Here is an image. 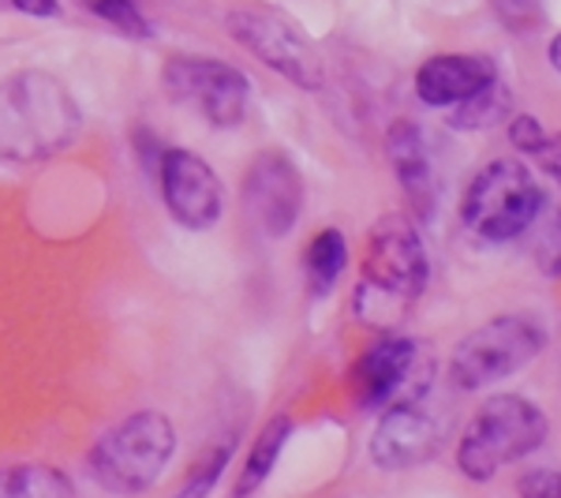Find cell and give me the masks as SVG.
<instances>
[{
	"label": "cell",
	"mask_w": 561,
	"mask_h": 498,
	"mask_svg": "<svg viewBox=\"0 0 561 498\" xmlns=\"http://www.w3.org/2000/svg\"><path fill=\"white\" fill-rule=\"evenodd\" d=\"M348 262V244L337 229H322L319 237L307 244V285H311L314 296H325L333 285H337L341 270Z\"/></svg>",
	"instance_id": "obj_16"
},
{
	"label": "cell",
	"mask_w": 561,
	"mask_h": 498,
	"mask_svg": "<svg viewBox=\"0 0 561 498\" xmlns=\"http://www.w3.org/2000/svg\"><path fill=\"white\" fill-rule=\"evenodd\" d=\"M431 274L427 251L404 214H386L375 222L364 251V278L356 288V315L364 322H393L409 312Z\"/></svg>",
	"instance_id": "obj_1"
},
{
	"label": "cell",
	"mask_w": 561,
	"mask_h": 498,
	"mask_svg": "<svg viewBox=\"0 0 561 498\" xmlns=\"http://www.w3.org/2000/svg\"><path fill=\"white\" fill-rule=\"evenodd\" d=\"M8 498H71L76 484L53 465H15L4 479Z\"/></svg>",
	"instance_id": "obj_18"
},
{
	"label": "cell",
	"mask_w": 561,
	"mask_h": 498,
	"mask_svg": "<svg viewBox=\"0 0 561 498\" xmlns=\"http://www.w3.org/2000/svg\"><path fill=\"white\" fill-rule=\"evenodd\" d=\"M542 211V188L528 173L524 161L494 158L486 161L468 184V195L460 203V217L476 237L502 244L531 229V222Z\"/></svg>",
	"instance_id": "obj_5"
},
{
	"label": "cell",
	"mask_w": 561,
	"mask_h": 498,
	"mask_svg": "<svg viewBox=\"0 0 561 498\" xmlns=\"http://www.w3.org/2000/svg\"><path fill=\"white\" fill-rule=\"evenodd\" d=\"M304 211V180L293 158L280 150H262L243 177V214L262 237L280 240L293 233Z\"/></svg>",
	"instance_id": "obj_10"
},
{
	"label": "cell",
	"mask_w": 561,
	"mask_h": 498,
	"mask_svg": "<svg viewBox=\"0 0 561 498\" xmlns=\"http://www.w3.org/2000/svg\"><path fill=\"white\" fill-rule=\"evenodd\" d=\"M550 423L536 401L517 394H497L483 401V409L465 428V439L457 446V465L468 479H491L513 461L536 454L547 439Z\"/></svg>",
	"instance_id": "obj_2"
},
{
	"label": "cell",
	"mask_w": 561,
	"mask_h": 498,
	"mask_svg": "<svg viewBox=\"0 0 561 498\" xmlns=\"http://www.w3.org/2000/svg\"><path fill=\"white\" fill-rule=\"evenodd\" d=\"M539 166H542V173H547L554 184H561V132L558 135H550L547 139V147H542L539 154Z\"/></svg>",
	"instance_id": "obj_25"
},
{
	"label": "cell",
	"mask_w": 561,
	"mask_h": 498,
	"mask_svg": "<svg viewBox=\"0 0 561 498\" xmlns=\"http://www.w3.org/2000/svg\"><path fill=\"white\" fill-rule=\"evenodd\" d=\"M510 87L502 83V79H491L479 94H472L468 102L454 105V113H449V124L454 128H465V132H476V128H494V124H502L505 116H510Z\"/></svg>",
	"instance_id": "obj_17"
},
{
	"label": "cell",
	"mask_w": 561,
	"mask_h": 498,
	"mask_svg": "<svg viewBox=\"0 0 561 498\" xmlns=\"http://www.w3.org/2000/svg\"><path fill=\"white\" fill-rule=\"evenodd\" d=\"M520 491L554 498V495H561V473H554V468H536V473L520 476Z\"/></svg>",
	"instance_id": "obj_24"
},
{
	"label": "cell",
	"mask_w": 561,
	"mask_h": 498,
	"mask_svg": "<svg viewBox=\"0 0 561 498\" xmlns=\"http://www.w3.org/2000/svg\"><path fill=\"white\" fill-rule=\"evenodd\" d=\"M415 364V341L412 338H378L352 367V394L356 405L367 412L382 405L409 383Z\"/></svg>",
	"instance_id": "obj_12"
},
{
	"label": "cell",
	"mask_w": 561,
	"mask_h": 498,
	"mask_svg": "<svg viewBox=\"0 0 561 498\" xmlns=\"http://www.w3.org/2000/svg\"><path fill=\"white\" fill-rule=\"evenodd\" d=\"M90 12L108 26H116V31H124L128 38H150V23L142 20V12L131 0H90Z\"/></svg>",
	"instance_id": "obj_19"
},
{
	"label": "cell",
	"mask_w": 561,
	"mask_h": 498,
	"mask_svg": "<svg viewBox=\"0 0 561 498\" xmlns=\"http://www.w3.org/2000/svg\"><path fill=\"white\" fill-rule=\"evenodd\" d=\"M547 57H550V65H554V68L561 71V34H554V42H550V53H547Z\"/></svg>",
	"instance_id": "obj_27"
},
{
	"label": "cell",
	"mask_w": 561,
	"mask_h": 498,
	"mask_svg": "<svg viewBox=\"0 0 561 498\" xmlns=\"http://www.w3.org/2000/svg\"><path fill=\"white\" fill-rule=\"evenodd\" d=\"M161 199H165L169 214L176 217L184 229H210L221 217L225 192L214 169L206 166L192 150H169L161 158Z\"/></svg>",
	"instance_id": "obj_11"
},
{
	"label": "cell",
	"mask_w": 561,
	"mask_h": 498,
	"mask_svg": "<svg viewBox=\"0 0 561 498\" xmlns=\"http://www.w3.org/2000/svg\"><path fill=\"white\" fill-rule=\"evenodd\" d=\"M510 139H513V147L524 154H539L547 147L550 135L542 132V124L531 113H520V116H513V124H510Z\"/></svg>",
	"instance_id": "obj_23"
},
{
	"label": "cell",
	"mask_w": 561,
	"mask_h": 498,
	"mask_svg": "<svg viewBox=\"0 0 561 498\" xmlns=\"http://www.w3.org/2000/svg\"><path fill=\"white\" fill-rule=\"evenodd\" d=\"M12 4L20 8L23 15H34V20H53V15H60L57 0H12Z\"/></svg>",
	"instance_id": "obj_26"
},
{
	"label": "cell",
	"mask_w": 561,
	"mask_h": 498,
	"mask_svg": "<svg viewBox=\"0 0 561 498\" xmlns=\"http://www.w3.org/2000/svg\"><path fill=\"white\" fill-rule=\"evenodd\" d=\"M536 262L547 278H561V211L554 214V222L547 225V233L536 244Z\"/></svg>",
	"instance_id": "obj_22"
},
{
	"label": "cell",
	"mask_w": 561,
	"mask_h": 498,
	"mask_svg": "<svg viewBox=\"0 0 561 498\" xmlns=\"http://www.w3.org/2000/svg\"><path fill=\"white\" fill-rule=\"evenodd\" d=\"M491 4L510 31H536L542 23V0H491Z\"/></svg>",
	"instance_id": "obj_20"
},
{
	"label": "cell",
	"mask_w": 561,
	"mask_h": 498,
	"mask_svg": "<svg viewBox=\"0 0 561 498\" xmlns=\"http://www.w3.org/2000/svg\"><path fill=\"white\" fill-rule=\"evenodd\" d=\"M225 26H229L232 42H240L251 57H259L262 65L270 71H277L280 79H288V83H296L304 90L322 87L325 71H322L319 49H314L285 15L251 8V12L225 15Z\"/></svg>",
	"instance_id": "obj_8"
},
{
	"label": "cell",
	"mask_w": 561,
	"mask_h": 498,
	"mask_svg": "<svg viewBox=\"0 0 561 498\" xmlns=\"http://www.w3.org/2000/svg\"><path fill=\"white\" fill-rule=\"evenodd\" d=\"M547 349V330L531 315H497L454 349L449 375L460 391H483L517 375Z\"/></svg>",
	"instance_id": "obj_6"
},
{
	"label": "cell",
	"mask_w": 561,
	"mask_h": 498,
	"mask_svg": "<svg viewBox=\"0 0 561 498\" xmlns=\"http://www.w3.org/2000/svg\"><path fill=\"white\" fill-rule=\"evenodd\" d=\"M232 450H237V442H225V446H217L210 457H206V465H198V473L187 479L184 484V495H206L214 487V479L217 473H221L225 465H229V457H232Z\"/></svg>",
	"instance_id": "obj_21"
},
{
	"label": "cell",
	"mask_w": 561,
	"mask_h": 498,
	"mask_svg": "<svg viewBox=\"0 0 561 498\" xmlns=\"http://www.w3.org/2000/svg\"><path fill=\"white\" fill-rule=\"evenodd\" d=\"M79 135V105L65 87L42 71H23L8 87L4 139L15 158H45Z\"/></svg>",
	"instance_id": "obj_4"
},
{
	"label": "cell",
	"mask_w": 561,
	"mask_h": 498,
	"mask_svg": "<svg viewBox=\"0 0 561 498\" xmlns=\"http://www.w3.org/2000/svg\"><path fill=\"white\" fill-rule=\"evenodd\" d=\"M389 161L397 169V180L404 184V192L412 195V203L420 206V214H431V199H434V169L427 158V143H423V132L415 128L412 121H397L389 128Z\"/></svg>",
	"instance_id": "obj_14"
},
{
	"label": "cell",
	"mask_w": 561,
	"mask_h": 498,
	"mask_svg": "<svg viewBox=\"0 0 561 498\" xmlns=\"http://www.w3.org/2000/svg\"><path fill=\"white\" fill-rule=\"evenodd\" d=\"M288 434H293V420H288V416H274V420L259 431L255 446H251V454H248V465H243V473L237 479V495H251L266 484V476L274 473L280 450H285Z\"/></svg>",
	"instance_id": "obj_15"
},
{
	"label": "cell",
	"mask_w": 561,
	"mask_h": 498,
	"mask_svg": "<svg viewBox=\"0 0 561 498\" xmlns=\"http://www.w3.org/2000/svg\"><path fill=\"white\" fill-rule=\"evenodd\" d=\"M494 76L497 68L483 57H431L415 71V94L423 105L449 109L479 94Z\"/></svg>",
	"instance_id": "obj_13"
},
{
	"label": "cell",
	"mask_w": 561,
	"mask_h": 498,
	"mask_svg": "<svg viewBox=\"0 0 561 498\" xmlns=\"http://www.w3.org/2000/svg\"><path fill=\"white\" fill-rule=\"evenodd\" d=\"M176 454V428L161 412H135L94 442L87 465L98 487L113 495H135L165 473Z\"/></svg>",
	"instance_id": "obj_3"
},
{
	"label": "cell",
	"mask_w": 561,
	"mask_h": 498,
	"mask_svg": "<svg viewBox=\"0 0 561 498\" xmlns=\"http://www.w3.org/2000/svg\"><path fill=\"white\" fill-rule=\"evenodd\" d=\"M442 439H446V420L434 405H427V397L412 394L382 412L370 439V461L382 473H409L438 454Z\"/></svg>",
	"instance_id": "obj_9"
},
{
	"label": "cell",
	"mask_w": 561,
	"mask_h": 498,
	"mask_svg": "<svg viewBox=\"0 0 561 498\" xmlns=\"http://www.w3.org/2000/svg\"><path fill=\"white\" fill-rule=\"evenodd\" d=\"M161 79H165L173 102L187 105L203 121H210L214 128L240 124L251 105L248 76L214 57H169Z\"/></svg>",
	"instance_id": "obj_7"
}]
</instances>
